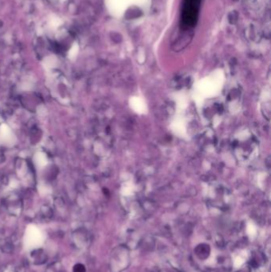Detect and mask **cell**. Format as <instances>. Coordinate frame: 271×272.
Wrapping results in <instances>:
<instances>
[{
	"label": "cell",
	"instance_id": "obj_2",
	"mask_svg": "<svg viewBox=\"0 0 271 272\" xmlns=\"http://www.w3.org/2000/svg\"><path fill=\"white\" fill-rule=\"evenodd\" d=\"M10 135H11V132H10L8 127H6V125H2L0 127V137L6 141L10 139L11 137Z\"/></svg>",
	"mask_w": 271,
	"mask_h": 272
},
{
	"label": "cell",
	"instance_id": "obj_3",
	"mask_svg": "<svg viewBox=\"0 0 271 272\" xmlns=\"http://www.w3.org/2000/svg\"><path fill=\"white\" fill-rule=\"evenodd\" d=\"M46 162H47V159H46V157L45 156V155L43 154H37L36 156H35V162L37 163V165L40 166H43L46 164Z\"/></svg>",
	"mask_w": 271,
	"mask_h": 272
},
{
	"label": "cell",
	"instance_id": "obj_4",
	"mask_svg": "<svg viewBox=\"0 0 271 272\" xmlns=\"http://www.w3.org/2000/svg\"><path fill=\"white\" fill-rule=\"evenodd\" d=\"M73 271L74 272H85V268H84V267L83 266V265H81V264H78V265L75 266Z\"/></svg>",
	"mask_w": 271,
	"mask_h": 272
},
{
	"label": "cell",
	"instance_id": "obj_1",
	"mask_svg": "<svg viewBox=\"0 0 271 272\" xmlns=\"http://www.w3.org/2000/svg\"><path fill=\"white\" fill-rule=\"evenodd\" d=\"M201 0H185L181 12V25L184 28H192L198 19L200 4Z\"/></svg>",
	"mask_w": 271,
	"mask_h": 272
}]
</instances>
